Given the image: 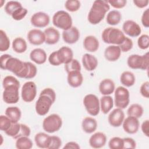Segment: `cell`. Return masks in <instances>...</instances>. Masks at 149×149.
Here are the masks:
<instances>
[{"instance_id": "obj_1", "label": "cell", "mask_w": 149, "mask_h": 149, "mask_svg": "<svg viewBox=\"0 0 149 149\" xmlns=\"http://www.w3.org/2000/svg\"><path fill=\"white\" fill-rule=\"evenodd\" d=\"M1 68L12 72L18 77L26 79L34 78L37 73V69L33 63L30 62H23L12 55L8 58L4 65Z\"/></svg>"}, {"instance_id": "obj_2", "label": "cell", "mask_w": 149, "mask_h": 149, "mask_svg": "<svg viewBox=\"0 0 149 149\" xmlns=\"http://www.w3.org/2000/svg\"><path fill=\"white\" fill-rule=\"evenodd\" d=\"M110 6L107 1L97 0L94 1L88 12L87 19L88 22L94 25L100 23L104 18Z\"/></svg>"}, {"instance_id": "obj_3", "label": "cell", "mask_w": 149, "mask_h": 149, "mask_svg": "<svg viewBox=\"0 0 149 149\" xmlns=\"http://www.w3.org/2000/svg\"><path fill=\"white\" fill-rule=\"evenodd\" d=\"M101 38L106 44L119 45L124 41L126 36L120 29L109 27L103 30Z\"/></svg>"}, {"instance_id": "obj_4", "label": "cell", "mask_w": 149, "mask_h": 149, "mask_svg": "<svg viewBox=\"0 0 149 149\" xmlns=\"http://www.w3.org/2000/svg\"><path fill=\"white\" fill-rule=\"evenodd\" d=\"M128 66L133 69L147 70L149 65V54L146 52L143 55L138 54H132L127 59Z\"/></svg>"}, {"instance_id": "obj_5", "label": "cell", "mask_w": 149, "mask_h": 149, "mask_svg": "<svg viewBox=\"0 0 149 149\" xmlns=\"http://www.w3.org/2000/svg\"><path fill=\"white\" fill-rule=\"evenodd\" d=\"M53 24L63 30H66L72 26V19L69 13L65 10H59L52 17Z\"/></svg>"}, {"instance_id": "obj_6", "label": "cell", "mask_w": 149, "mask_h": 149, "mask_svg": "<svg viewBox=\"0 0 149 149\" xmlns=\"http://www.w3.org/2000/svg\"><path fill=\"white\" fill-rule=\"evenodd\" d=\"M62 120L61 116L56 113H52L43 120L42 128L48 133H53L58 131L62 127Z\"/></svg>"}, {"instance_id": "obj_7", "label": "cell", "mask_w": 149, "mask_h": 149, "mask_svg": "<svg viewBox=\"0 0 149 149\" xmlns=\"http://www.w3.org/2000/svg\"><path fill=\"white\" fill-rule=\"evenodd\" d=\"M114 103L117 108L125 109L130 102V93L129 90L123 86L118 87L115 90Z\"/></svg>"}, {"instance_id": "obj_8", "label": "cell", "mask_w": 149, "mask_h": 149, "mask_svg": "<svg viewBox=\"0 0 149 149\" xmlns=\"http://www.w3.org/2000/svg\"><path fill=\"white\" fill-rule=\"evenodd\" d=\"M83 104L88 114L93 116L98 115L100 110V103L95 95L88 94L85 95L83 98Z\"/></svg>"}, {"instance_id": "obj_9", "label": "cell", "mask_w": 149, "mask_h": 149, "mask_svg": "<svg viewBox=\"0 0 149 149\" xmlns=\"http://www.w3.org/2000/svg\"><path fill=\"white\" fill-rule=\"evenodd\" d=\"M54 102L49 95L40 93L35 105L37 113L40 116L45 115L49 112Z\"/></svg>"}, {"instance_id": "obj_10", "label": "cell", "mask_w": 149, "mask_h": 149, "mask_svg": "<svg viewBox=\"0 0 149 149\" xmlns=\"http://www.w3.org/2000/svg\"><path fill=\"white\" fill-rule=\"evenodd\" d=\"M37 95V86L34 82L29 81L23 84L22 91L21 96L22 100L26 102L33 101Z\"/></svg>"}, {"instance_id": "obj_11", "label": "cell", "mask_w": 149, "mask_h": 149, "mask_svg": "<svg viewBox=\"0 0 149 149\" xmlns=\"http://www.w3.org/2000/svg\"><path fill=\"white\" fill-rule=\"evenodd\" d=\"M19 86L14 85L4 88V91L2 94L3 101L8 104L17 103L19 100Z\"/></svg>"}, {"instance_id": "obj_12", "label": "cell", "mask_w": 149, "mask_h": 149, "mask_svg": "<svg viewBox=\"0 0 149 149\" xmlns=\"http://www.w3.org/2000/svg\"><path fill=\"white\" fill-rule=\"evenodd\" d=\"M50 22L49 15L43 12H38L34 13L30 19L31 24L38 28H43L47 26Z\"/></svg>"}, {"instance_id": "obj_13", "label": "cell", "mask_w": 149, "mask_h": 149, "mask_svg": "<svg viewBox=\"0 0 149 149\" xmlns=\"http://www.w3.org/2000/svg\"><path fill=\"white\" fill-rule=\"evenodd\" d=\"M123 32L131 37H136L140 36L141 32L140 26L134 21L132 20H126L122 26Z\"/></svg>"}, {"instance_id": "obj_14", "label": "cell", "mask_w": 149, "mask_h": 149, "mask_svg": "<svg viewBox=\"0 0 149 149\" xmlns=\"http://www.w3.org/2000/svg\"><path fill=\"white\" fill-rule=\"evenodd\" d=\"M125 119V113L122 109L116 108L114 109L108 115V120L110 125L113 127H118L122 125Z\"/></svg>"}, {"instance_id": "obj_15", "label": "cell", "mask_w": 149, "mask_h": 149, "mask_svg": "<svg viewBox=\"0 0 149 149\" xmlns=\"http://www.w3.org/2000/svg\"><path fill=\"white\" fill-rule=\"evenodd\" d=\"M140 123L138 118L129 116L124 119L122 126L124 131L128 134L136 133L139 129Z\"/></svg>"}, {"instance_id": "obj_16", "label": "cell", "mask_w": 149, "mask_h": 149, "mask_svg": "<svg viewBox=\"0 0 149 149\" xmlns=\"http://www.w3.org/2000/svg\"><path fill=\"white\" fill-rule=\"evenodd\" d=\"M27 39L29 42L34 45L42 44L45 40L44 33L39 29H32L27 33Z\"/></svg>"}, {"instance_id": "obj_17", "label": "cell", "mask_w": 149, "mask_h": 149, "mask_svg": "<svg viewBox=\"0 0 149 149\" xmlns=\"http://www.w3.org/2000/svg\"><path fill=\"white\" fill-rule=\"evenodd\" d=\"M80 38V32L77 27L72 26L70 29L63 30L62 32V38L68 44L76 43Z\"/></svg>"}, {"instance_id": "obj_18", "label": "cell", "mask_w": 149, "mask_h": 149, "mask_svg": "<svg viewBox=\"0 0 149 149\" xmlns=\"http://www.w3.org/2000/svg\"><path fill=\"white\" fill-rule=\"evenodd\" d=\"M107 142V136L102 132H96L89 139V144L93 148H100L104 147Z\"/></svg>"}, {"instance_id": "obj_19", "label": "cell", "mask_w": 149, "mask_h": 149, "mask_svg": "<svg viewBox=\"0 0 149 149\" xmlns=\"http://www.w3.org/2000/svg\"><path fill=\"white\" fill-rule=\"evenodd\" d=\"M121 50L118 45H111L107 47L104 51V56L109 62L116 61L120 58Z\"/></svg>"}, {"instance_id": "obj_20", "label": "cell", "mask_w": 149, "mask_h": 149, "mask_svg": "<svg viewBox=\"0 0 149 149\" xmlns=\"http://www.w3.org/2000/svg\"><path fill=\"white\" fill-rule=\"evenodd\" d=\"M45 40V42L48 45H54L56 44L60 38V34L56 29L49 27L45 29L44 31Z\"/></svg>"}, {"instance_id": "obj_21", "label": "cell", "mask_w": 149, "mask_h": 149, "mask_svg": "<svg viewBox=\"0 0 149 149\" xmlns=\"http://www.w3.org/2000/svg\"><path fill=\"white\" fill-rule=\"evenodd\" d=\"M67 81L70 86L73 88L80 87L83 81V77L80 71H71L68 73Z\"/></svg>"}, {"instance_id": "obj_22", "label": "cell", "mask_w": 149, "mask_h": 149, "mask_svg": "<svg viewBox=\"0 0 149 149\" xmlns=\"http://www.w3.org/2000/svg\"><path fill=\"white\" fill-rule=\"evenodd\" d=\"M81 61L83 67L87 71H93L95 70L98 63V59L95 56L87 53L83 55Z\"/></svg>"}, {"instance_id": "obj_23", "label": "cell", "mask_w": 149, "mask_h": 149, "mask_svg": "<svg viewBox=\"0 0 149 149\" xmlns=\"http://www.w3.org/2000/svg\"><path fill=\"white\" fill-rule=\"evenodd\" d=\"M115 85L113 81L110 79L102 80L99 84V91L104 95H109L113 93Z\"/></svg>"}, {"instance_id": "obj_24", "label": "cell", "mask_w": 149, "mask_h": 149, "mask_svg": "<svg viewBox=\"0 0 149 149\" xmlns=\"http://www.w3.org/2000/svg\"><path fill=\"white\" fill-rule=\"evenodd\" d=\"M30 58L36 63L41 65L47 61V54L42 48H35L30 53Z\"/></svg>"}, {"instance_id": "obj_25", "label": "cell", "mask_w": 149, "mask_h": 149, "mask_svg": "<svg viewBox=\"0 0 149 149\" xmlns=\"http://www.w3.org/2000/svg\"><path fill=\"white\" fill-rule=\"evenodd\" d=\"M57 54L61 64H66L73 59V51L68 47H62L57 51Z\"/></svg>"}, {"instance_id": "obj_26", "label": "cell", "mask_w": 149, "mask_h": 149, "mask_svg": "<svg viewBox=\"0 0 149 149\" xmlns=\"http://www.w3.org/2000/svg\"><path fill=\"white\" fill-rule=\"evenodd\" d=\"M100 43L97 38L93 36H88L83 40V47L88 52H94L99 48Z\"/></svg>"}, {"instance_id": "obj_27", "label": "cell", "mask_w": 149, "mask_h": 149, "mask_svg": "<svg viewBox=\"0 0 149 149\" xmlns=\"http://www.w3.org/2000/svg\"><path fill=\"white\" fill-rule=\"evenodd\" d=\"M83 130L86 133H92L97 128V122L92 117H86L81 123Z\"/></svg>"}, {"instance_id": "obj_28", "label": "cell", "mask_w": 149, "mask_h": 149, "mask_svg": "<svg viewBox=\"0 0 149 149\" xmlns=\"http://www.w3.org/2000/svg\"><path fill=\"white\" fill-rule=\"evenodd\" d=\"M100 109L104 114L108 113L113 106V100L110 95H104L100 100Z\"/></svg>"}, {"instance_id": "obj_29", "label": "cell", "mask_w": 149, "mask_h": 149, "mask_svg": "<svg viewBox=\"0 0 149 149\" xmlns=\"http://www.w3.org/2000/svg\"><path fill=\"white\" fill-rule=\"evenodd\" d=\"M5 115L10 119L12 123H17L20 119L22 112L17 107H9L5 110Z\"/></svg>"}, {"instance_id": "obj_30", "label": "cell", "mask_w": 149, "mask_h": 149, "mask_svg": "<svg viewBox=\"0 0 149 149\" xmlns=\"http://www.w3.org/2000/svg\"><path fill=\"white\" fill-rule=\"evenodd\" d=\"M50 136L44 132H40L37 133L34 136V141L36 146L41 148H47Z\"/></svg>"}, {"instance_id": "obj_31", "label": "cell", "mask_w": 149, "mask_h": 149, "mask_svg": "<svg viewBox=\"0 0 149 149\" xmlns=\"http://www.w3.org/2000/svg\"><path fill=\"white\" fill-rule=\"evenodd\" d=\"M120 81L125 87H131L134 85L136 81L134 74L130 71L123 72L120 77Z\"/></svg>"}, {"instance_id": "obj_32", "label": "cell", "mask_w": 149, "mask_h": 149, "mask_svg": "<svg viewBox=\"0 0 149 149\" xmlns=\"http://www.w3.org/2000/svg\"><path fill=\"white\" fill-rule=\"evenodd\" d=\"M13 50L18 54L24 52L27 48L26 40L22 37H17L13 40L12 42Z\"/></svg>"}, {"instance_id": "obj_33", "label": "cell", "mask_w": 149, "mask_h": 149, "mask_svg": "<svg viewBox=\"0 0 149 149\" xmlns=\"http://www.w3.org/2000/svg\"><path fill=\"white\" fill-rule=\"evenodd\" d=\"M122 19V15L120 12L116 10H113L109 12L107 16V23L111 26H115L118 24Z\"/></svg>"}, {"instance_id": "obj_34", "label": "cell", "mask_w": 149, "mask_h": 149, "mask_svg": "<svg viewBox=\"0 0 149 149\" xmlns=\"http://www.w3.org/2000/svg\"><path fill=\"white\" fill-rule=\"evenodd\" d=\"M144 109L143 107L139 104H132L127 110L128 116L140 118L143 114Z\"/></svg>"}, {"instance_id": "obj_35", "label": "cell", "mask_w": 149, "mask_h": 149, "mask_svg": "<svg viewBox=\"0 0 149 149\" xmlns=\"http://www.w3.org/2000/svg\"><path fill=\"white\" fill-rule=\"evenodd\" d=\"M16 147L18 149H30L33 147V142L27 136L20 137L16 139Z\"/></svg>"}, {"instance_id": "obj_36", "label": "cell", "mask_w": 149, "mask_h": 149, "mask_svg": "<svg viewBox=\"0 0 149 149\" xmlns=\"http://www.w3.org/2000/svg\"><path fill=\"white\" fill-rule=\"evenodd\" d=\"M10 47V40L6 33L0 30V51L3 52L7 51Z\"/></svg>"}, {"instance_id": "obj_37", "label": "cell", "mask_w": 149, "mask_h": 149, "mask_svg": "<svg viewBox=\"0 0 149 149\" xmlns=\"http://www.w3.org/2000/svg\"><path fill=\"white\" fill-rule=\"evenodd\" d=\"M22 7V5L19 2L15 1H10L6 3L4 9L5 12L8 15L12 16V15L15 10Z\"/></svg>"}, {"instance_id": "obj_38", "label": "cell", "mask_w": 149, "mask_h": 149, "mask_svg": "<svg viewBox=\"0 0 149 149\" xmlns=\"http://www.w3.org/2000/svg\"><path fill=\"white\" fill-rule=\"evenodd\" d=\"M65 69L67 73L71 71H80L81 65L77 59H73L70 62L65 64Z\"/></svg>"}, {"instance_id": "obj_39", "label": "cell", "mask_w": 149, "mask_h": 149, "mask_svg": "<svg viewBox=\"0 0 149 149\" xmlns=\"http://www.w3.org/2000/svg\"><path fill=\"white\" fill-rule=\"evenodd\" d=\"M111 149H123V140L119 137H113L108 142Z\"/></svg>"}, {"instance_id": "obj_40", "label": "cell", "mask_w": 149, "mask_h": 149, "mask_svg": "<svg viewBox=\"0 0 149 149\" xmlns=\"http://www.w3.org/2000/svg\"><path fill=\"white\" fill-rule=\"evenodd\" d=\"M81 6L80 2L78 0H68L65 3L66 9L71 12L77 11Z\"/></svg>"}, {"instance_id": "obj_41", "label": "cell", "mask_w": 149, "mask_h": 149, "mask_svg": "<svg viewBox=\"0 0 149 149\" xmlns=\"http://www.w3.org/2000/svg\"><path fill=\"white\" fill-rule=\"evenodd\" d=\"M62 145V140L60 137L56 136H51L47 146L48 149H58Z\"/></svg>"}, {"instance_id": "obj_42", "label": "cell", "mask_w": 149, "mask_h": 149, "mask_svg": "<svg viewBox=\"0 0 149 149\" xmlns=\"http://www.w3.org/2000/svg\"><path fill=\"white\" fill-rule=\"evenodd\" d=\"M12 124L10 119L6 115H1L0 116V129L2 131L8 130Z\"/></svg>"}, {"instance_id": "obj_43", "label": "cell", "mask_w": 149, "mask_h": 149, "mask_svg": "<svg viewBox=\"0 0 149 149\" xmlns=\"http://www.w3.org/2000/svg\"><path fill=\"white\" fill-rule=\"evenodd\" d=\"M17 86L20 87L19 81L14 76H6L2 81V86L3 88L9 86Z\"/></svg>"}, {"instance_id": "obj_44", "label": "cell", "mask_w": 149, "mask_h": 149, "mask_svg": "<svg viewBox=\"0 0 149 149\" xmlns=\"http://www.w3.org/2000/svg\"><path fill=\"white\" fill-rule=\"evenodd\" d=\"M138 47L141 49H146L149 47V36L147 34L140 36L137 40Z\"/></svg>"}, {"instance_id": "obj_45", "label": "cell", "mask_w": 149, "mask_h": 149, "mask_svg": "<svg viewBox=\"0 0 149 149\" xmlns=\"http://www.w3.org/2000/svg\"><path fill=\"white\" fill-rule=\"evenodd\" d=\"M20 129V123H19L18 122L12 123L9 129L6 132H5V133L8 136L14 138L19 133Z\"/></svg>"}, {"instance_id": "obj_46", "label": "cell", "mask_w": 149, "mask_h": 149, "mask_svg": "<svg viewBox=\"0 0 149 149\" xmlns=\"http://www.w3.org/2000/svg\"><path fill=\"white\" fill-rule=\"evenodd\" d=\"M27 12L28 10L26 8L22 7L15 10L11 16L14 20L19 21L22 20L26 16Z\"/></svg>"}, {"instance_id": "obj_47", "label": "cell", "mask_w": 149, "mask_h": 149, "mask_svg": "<svg viewBox=\"0 0 149 149\" xmlns=\"http://www.w3.org/2000/svg\"><path fill=\"white\" fill-rule=\"evenodd\" d=\"M133 44L132 40L129 37H126L124 41L118 46L119 47L121 52H126L132 49V48H133Z\"/></svg>"}, {"instance_id": "obj_48", "label": "cell", "mask_w": 149, "mask_h": 149, "mask_svg": "<svg viewBox=\"0 0 149 149\" xmlns=\"http://www.w3.org/2000/svg\"><path fill=\"white\" fill-rule=\"evenodd\" d=\"M30 133H31V130L28 126H27L25 124L20 123V129L19 132L17 134V136L15 137L13 139H17L20 137H23V136L29 137L30 135Z\"/></svg>"}, {"instance_id": "obj_49", "label": "cell", "mask_w": 149, "mask_h": 149, "mask_svg": "<svg viewBox=\"0 0 149 149\" xmlns=\"http://www.w3.org/2000/svg\"><path fill=\"white\" fill-rule=\"evenodd\" d=\"M49 63L53 66H59L61 65V63L59 59L57 51L52 52L48 57Z\"/></svg>"}, {"instance_id": "obj_50", "label": "cell", "mask_w": 149, "mask_h": 149, "mask_svg": "<svg viewBox=\"0 0 149 149\" xmlns=\"http://www.w3.org/2000/svg\"><path fill=\"white\" fill-rule=\"evenodd\" d=\"M108 2L113 8L116 9H121L124 8L126 3V0H110L108 1Z\"/></svg>"}, {"instance_id": "obj_51", "label": "cell", "mask_w": 149, "mask_h": 149, "mask_svg": "<svg viewBox=\"0 0 149 149\" xmlns=\"http://www.w3.org/2000/svg\"><path fill=\"white\" fill-rule=\"evenodd\" d=\"M123 148L134 149L136 147L135 140L130 137L123 138Z\"/></svg>"}, {"instance_id": "obj_52", "label": "cell", "mask_w": 149, "mask_h": 149, "mask_svg": "<svg viewBox=\"0 0 149 149\" xmlns=\"http://www.w3.org/2000/svg\"><path fill=\"white\" fill-rule=\"evenodd\" d=\"M140 92L141 95L145 98H149V82L148 81L143 83L140 88Z\"/></svg>"}, {"instance_id": "obj_53", "label": "cell", "mask_w": 149, "mask_h": 149, "mask_svg": "<svg viewBox=\"0 0 149 149\" xmlns=\"http://www.w3.org/2000/svg\"><path fill=\"white\" fill-rule=\"evenodd\" d=\"M141 23L146 28L149 27V9H146L143 13L141 16Z\"/></svg>"}, {"instance_id": "obj_54", "label": "cell", "mask_w": 149, "mask_h": 149, "mask_svg": "<svg viewBox=\"0 0 149 149\" xmlns=\"http://www.w3.org/2000/svg\"><path fill=\"white\" fill-rule=\"evenodd\" d=\"M41 93H43V94H45L49 95L52 98V100H53L54 102L55 101V100H56V93H55V91L52 88H45L44 90H42L41 91Z\"/></svg>"}, {"instance_id": "obj_55", "label": "cell", "mask_w": 149, "mask_h": 149, "mask_svg": "<svg viewBox=\"0 0 149 149\" xmlns=\"http://www.w3.org/2000/svg\"><path fill=\"white\" fill-rule=\"evenodd\" d=\"M141 131L143 134L147 136H149V120L148 119L145 120L141 124Z\"/></svg>"}, {"instance_id": "obj_56", "label": "cell", "mask_w": 149, "mask_h": 149, "mask_svg": "<svg viewBox=\"0 0 149 149\" xmlns=\"http://www.w3.org/2000/svg\"><path fill=\"white\" fill-rule=\"evenodd\" d=\"M134 4L139 8H144L148 6V0H133Z\"/></svg>"}, {"instance_id": "obj_57", "label": "cell", "mask_w": 149, "mask_h": 149, "mask_svg": "<svg viewBox=\"0 0 149 149\" xmlns=\"http://www.w3.org/2000/svg\"><path fill=\"white\" fill-rule=\"evenodd\" d=\"M80 148V146L74 141H69L67 143L64 147H63V149H69V148H73V149H79Z\"/></svg>"}, {"instance_id": "obj_58", "label": "cell", "mask_w": 149, "mask_h": 149, "mask_svg": "<svg viewBox=\"0 0 149 149\" xmlns=\"http://www.w3.org/2000/svg\"><path fill=\"white\" fill-rule=\"evenodd\" d=\"M0 2H1V5H0V7L1 8V7L3 6V2H5V1H0Z\"/></svg>"}]
</instances>
